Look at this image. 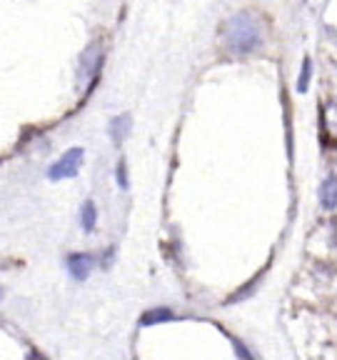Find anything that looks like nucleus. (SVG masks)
<instances>
[{"label":"nucleus","instance_id":"obj_4","mask_svg":"<svg viewBox=\"0 0 337 360\" xmlns=\"http://www.w3.org/2000/svg\"><path fill=\"white\" fill-rule=\"evenodd\" d=\"M175 320V313L170 308H150L140 315V328H150V325L158 323H172Z\"/></svg>","mask_w":337,"mask_h":360},{"label":"nucleus","instance_id":"obj_12","mask_svg":"<svg viewBox=\"0 0 337 360\" xmlns=\"http://www.w3.org/2000/svg\"><path fill=\"white\" fill-rule=\"evenodd\" d=\"M110 258H112V250L105 253V260H103V268H110Z\"/></svg>","mask_w":337,"mask_h":360},{"label":"nucleus","instance_id":"obj_11","mask_svg":"<svg viewBox=\"0 0 337 360\" xmlns=\"http://www.w3.org/2000/svg\"><path fill=\"white\" fill-rule=\"evenodd\" d=\"M232 348H235V353L240 355V358H253V353H250V350L245 348V345L240 340H232Z\"/></svg>","mask_w":337,"mask_h":360},{"label":"nucleus","instance_id":"obj_2","mask_svg":"<svg viewBox=\"0 0 337 360\" xmlns=\"http://www.w3.org/2000/svg\"><path fill=\"white\" fill-rule=\"evenodd\" d=\"M83 158H85V150L83 148L66 150V153L60 156V160L50 165V170H47V178L55 180V183H58V180H66V178H75L77 170H80V165H83Z\"/></svg>","mask_w":337,"mask_h":360},{"label":"nucleus","instance_id":"obj_3","mask_svg":"<svg viewBox=\"0 0 337 360\" xmlns=\"http://www.w3.org/2000/svg\"><path fill=\"white\" fill-rule=\"evenodd\" d=\"M93 265H95V258L93 255H88V253H75V255L68 258V270H70V276L80 283L88 280Z\"/></svg>","mask_w":337,"mask_h":360},{"label":"nucleus","instance_id":"obj_1","mask_svg":"<svg viewBox=\"0 0 337 360\" xmlns=\"http://www.w3.org/2000/svg\"><path fill=\"white\" fill-rule=\"evenodd\" d=\"M220 38H223L225 48L235 55H250L255 50L262 48V23L260 18L255 15L253 10H240L235 15L223 23V30H220Z\"/></svg>","mask_w":337,"mask_h":360},{"label":"nucleus","instance_id":"obj_7","mask_svg":"<svg viewBox=\"0 0 337 360\" xmlns=\"http://www.w3.org/2000/svg\"><path fill=\"white\" fill-rule=\"evenodd\" d=\"M80 223H83L85 233H93V230H95V223H98V210H95L93 200H85L83 210H80Z\"/></svg>","mask_w":337,"mask_h":360},{"label":"nucleus","instance_id":"obj_10","mask_svg":"<svg viewBox=\"0 0 337 360\" xmlns=\"http://www.w3.org/2000/svg\"><path fill=\"white\" fill-rule=\"evenodd\" d=\"M115 175H118V186L125 190V188H128V168H125V160L118 163V168H115Z\"/></svg>","mask_w":337,"mask_h":360},{"label":"nucleus","instance_id":"obj_8","mask_svg":"<svg viewBox=\"0 0 337 360\" xmlns=\"http://www.w3.org/2000/svg\"><path fill=\"white\" fill-rule=\"evenodd\" d=\"M310 75H313V60H310V58H305V60H302L300 78H297V93H308Z\"/></svg>","mask_w":337,"mask_h":360},{"label":"nucleus","instance_id":"obj_5","mask_svg":"<svg viewBox=\"0 0 337 360\" xmlns=\"http://www.w3.org/2000/svg\"><path fill=\"white\" fill-rule=\"evenodd\" d=\"M320 203L325 210H335L337 205V175L325 178V183L320 186Z\"/></svg>","mask_w":337,"mask_h":360},{"label":"nucleus","instance_id":"obj_6","mask_svg":"<svg viewBox=\"0 0 337 360\" xmlns=\"http://www.w3.org/2000/svg\"><path fill=\"white\" fill-rule=\"evenodd\" d=\"M130 128H133V123H130V115H128V113L118 115V118H112L110 120V138H112V143H115V145L123 143L125 135L130 133Z\"/></svg>","mask_w":337,"mask_h":360},{"label":"nucleus","instance_id":"obj_9","mask_svg":"<svg viewBox=\"0 0 337 360\" xmlns=\"http://www.w3.org/2000/svg\"><path fill=\"white\" fill-rule=\"evenodd\" d=\"M260 278H262V273L257 278H255V280H250V285H245L243 290H240V293H235L232 295V298H227V303H225V306H235L237 300H243V298H248L250 293H253L255 288H257V283H260Z\"/></svg>","mask_w":337,"mask_h":360}]
</instances>
